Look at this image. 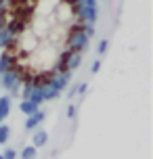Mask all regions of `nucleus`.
<instances>
[{
    "label": "nucleus",
    "instance_id": "1",
    "mask_svg": "<svg viewBox=\"0 0 153 159\" xmlns=\"http://www.w3.org/2000/svg\"><path fill=\"white\" fill-rule=\"evenodd\" d=\"M90 38L86 36V30H84V23H73L67 32V38H65V50H73V52H84L88 48Z\"/></svg>",
    "mask_w": 153,
    "mask_h": 159
},
{
    "label": "nucleus",
    "instance_id": "11",
    "mask_svg": "<svg viewBox=\"0 0 153 159\" xmlns=\"http://www.w3.org/2000/svg\"><path fill=\"white\" fill-rule=\"evenodd\" d=\"M15 38H11V34L7 32V27L4 30H0V50H11V48L15 46Z\"/></svg>",
    "mask_w": 153,
    "mask_h": 159
},
{
    "label": "nucleus",
    "instance_id": "6",
    "mask_svg": "<svg viewBox=\"0 0 153 159\" xmlns=\"http://www.w3.org/2000/svg\"><path fill=\"white\" fill-rule=\"evenodd\" d=\"M13 67H17V57L11 50H0V75Z\"/></svg>",
    "mask_w": 153,
    "mask_h": 159
},
{
    "label": "nucleus",
    "instance_id": "7",
    "mask_svg": "<svg viewBox=\"0 0 153 159\" xmlns=\"http://www.w3.org/2000/svg\"><path fill=\"white\" fill-rule=\"evenodd\" d=\"M82 65V52H73V50H65V67L67 71H76Z\"/></svg>",
    "mask_w": 153,
    "mask_h": 159
},
{
    "label": "nucleus",
    "instance_id": "22",
    "mask_svg": "<svg viewBox=\"0 0 153 159\" xmlns=\"http://www.w3.org/2000/svg\"><path fill=\"white\" fill-rule=\"evenodd\" d=\"M0 159H2V155H0Z\"/></svg>",
    "mask_w": 153,
    "mask_h": 159
},
{
    "label": "nucleus",
    "instance_id": "15",
    "mask_svg": "<svg viewBox=\"0 0 153 159\" xmlns=\"http://www.w3.org/2000/svg\"><path fill=\"white\" fill-rule=\"evenodd\" d=\"M0 155H2V159H17V151H15V149H11V147H7Z\"/></svg>",
    "mask_w": 153,
    "mask_h": 159
},
{
    "label": "nucleus",
    "instance_id": "2",
    "mask_svg": "<svg viewBox=\"0 0 153 159\" xmlns=\"http://www.w3.org/2000/svg\"><path fill=\"white\" fill-rule=\"evenodd\" d=\"M21 84H23V73L17 67H13V69H8L0 75V90H7V94L11 98L21 92Z\"/></svg>",
    "mask_w": 153,
    "mask_h": 159
},
{
    "label": "nucleus",
    "instance_id": "19",
    "mask_svg": "<svg viewBox=\"0 0 153 159\" xmlns=\"http://www.w3.org/2000/svg\"><path fill=\"white\" fill-rule=\"evenodd\" d=\"M8 23V17H7V11H0V30H4Z\"/></svg>",
    "mask_w": 153,
    "mask_h": 159
},
{
    "label": "nucleus",
    "instance_id": "8",
    "mask_svg": "<svg viewBox=\"0 0 153 159\" xmlns=\"http://www.w3.org/2000/svg\"><path fill=\"white\" fill-rule=\"evenodd\" d=\"M46 143H49V132H46V130L38 128V130L32 132V147L42 149V147H46Z\"/></svg>",
    "mask_w": 153,
    "mask_h": 159
},
{
    "label": "nucleus",
    "instance_id": "3",
    "mask_svg": "<svg viewBox=\"0 0 153 159\" xmlns=\"http://www.w3.org/2000/svg\"><path fill=\"white\" fill-rule=\"evenodd\" d=\"M72 71H63V73H50L49 80L50 84L59 90V92H63V90H67V86H69V82H72Z\"/></svg>",
    "mask_w": 153,
    "mask_h": 159
},
{
    "label": "nucleus",
    "instance_id": "18",
    "mask_svg": "<svg viewBox=\"0 0 153 159\" xmlns=\"http://www.w3.org/2000/svg\"><path fill=\"white\" fill-rule=\"evenodd\" d=\"M76 105H67V109H65V115H67V119H73L76 117Z\"/></svg>",
    "mask_w": 153,
    "mask_h": 159
},
{
    "label": "nucleus",
    "instance_id": "16",
    "mask_svg": "<svg viewBox=\"0 0 153 159\" xmlns=\"http://www.w3.org/2000/svg\"><path fill=\"white\" fill-rule=\"evenodd\" d=\"M107 48H109V42H107V40H99V44H97V52L99 55H105Z\"/></svg>",
    "mask_w": 153,
    "mask_h": 159
},
{
    "label": "nucleus",
    "instance_id": "4",
    "mask_svg": "<svg viewBox=\"0 0 153 159\" xmlns=\"http://www.w3.org/2000/svg\"><path fill=\"white\" fill-rule=\"evenodd\" d=\"M38 82H40V92H42V101H44V103H46V101H55V98L61 96V92L50 84L49 78H42V80H38Z\"/></svg>",
    "mask_w": 153,
    "mask_h": 159
},
{
    "label": "nucleus",
    "instance_id": "17",
    "mask_svg": "<svg viewBox=\"0 0 153 159\" xmlns=\"http://www.w3.org/2000/svg\"><path fill=\"white\" fill-rule=\"evenodd\" d=\"M86 92H88V84H86V82H80V84L76 86V94L84 96V94H86Z\"/></svg>",
    "mask_w": 153,
    "mask_h": 159
},
{
    "label": "nucleus",
    "instance_id": "10",
    "mask_svg": "<svg viewBox=\"0 0 153 159\" xmlns=\"http://www.w3.org/2000/svg\"><path fill=\"white\" fill-rule=\"evenodd\" d=\"M11 115V96L8 94H2L0 96V124Z\"/></svg>",
    "mask_w": 153,
    "mask_h": 159
},
{
    "label": "nucleus",
    "instance_id": "13",
    "mask_svg": "<svg viewBox=\"0 0 153 159\" xmlns=\"http://www.w3.org/2000/svg\"><path fill=\"white\" fill-rule=\"evenodd\" d=\"M19 157L21 159H36L38 157V149L32 147V144H25L23 149H21V153H19Z\"/></svg>",
    "mask_w": 153,
    "mask_h": 159
},
{
    "label": "nucleus",
    "instance_id": "12",
    "mask_svg": "<svg viewBox=\"0 0 153 159\" xmlns=\"http://www.w3.org/2000/svg\"><path fill=\"white\" fill-rule=\"evenodd\" d=\"M38 109H40V105H36L34 101H25V98H21V103H19V111L23 113L25 117L32 115V113H36Z\"/></svg>",
    "mask_w": 153,
    "mask_h": 159
},
{
    "label": "nucleus",
    "instance_id": "14",
    "mask_svg": "<svg viewBox=\"0 0 153 159\" xmlns=\"http://www.w3.org/2000/svg\"><path fill=\"white\" fill-rule=\"evenodd\" d=\"M8 138H11V128L2 121V124H0V147H2V144H7Z\"/></svg>",
    "mask_w": 153,
    "mask_h": 159
},
{
    "label": "nucleus",
    "instance_id": "20",
    "mask_svg": "<svg viewBox=\"0 0 153 159\" xmlns=\"http://www.w3.org/2000/svg\"><path fill=\"white\" fill-rule=\"evenodd\" d=\"M99 69H101V61H95L90 65V73H99Z\"/></svg>",
    "mask_w": 153,
    "mask_h": 159
},
{
    "label": "nucleus",
    "instance_id": "21",
    "mask_svg": "<svg viewBox=\"0 0 153 159\" xmlns=\"http://www.w3.org/2000/svg\"><path fill=\"white\" fill-rule=\"evenodd\" d=\"M72 96H76V86L69 88V98H72Z\"/></svg>",
    "mask_w": 153,
    "mask_h": 159
},
{
    "label": "nucleus",
    "instance_id": "5",
    "mask_svg": "<svg viewBox=\"0 0 153 159\" xmlns=\"http://www.w3.org/2000/svg\"><path fill=\"white\" fill-rule=\"evenodd\" d=\"M44 119H46V111L38 109L36 113H32V115H27V117H25L23 128L27 130V132H34V130H38V128L44 124Z\"/></svg>",
    "mask_w": 153,
    "mask_h": 159
},
{
    "label": "nucleus",
    "instance_id": "9",
    "mask_svg": "<svg viewBox=\"0 0 153 159\" xmlns=\"http://www.w3.org/2000/svg\"><path fill=\"white\" fill-rule=\"evenodd\" d=\"M23 30H25V25H23L21 19H11L7 23V32L11 34V38H15V40H19V36L23 34Z\"/></svg>",
    "mask_w": 153,
    "mask_h": 159
}]
</instances>
